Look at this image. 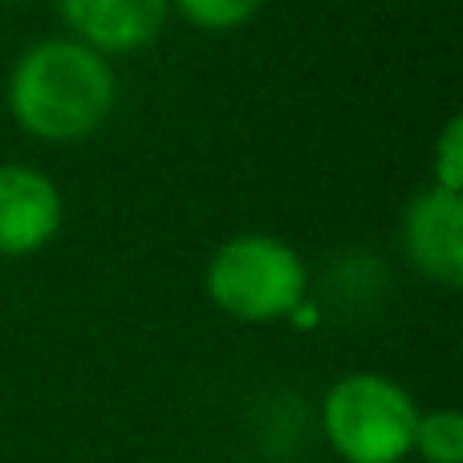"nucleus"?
Here are the masks:
<instances>
[{"label":"nucleus","instance_id":"f257e3e1","mask_svg":"<svg viewBox=\"0 0 463 463\" xmlns=\"http://www.w3.org/2000/svg\"><path fill=\"white\" fill-rule=\"evenodd\" d=\"M5 102L13 122L41 143H81L110 122L118 78L110 57L73 37H45L13 61Z\"/></svg>","mask_w":463,"mask_h":463},{"label":"nucleus","instance_id":"f03ea898","mask_svg":"<svg viewBox=\"0 0 463 463\" xmlns=\"http://www.w3.org/2000/svg\"><path fill=\"white\" fill-rule=\"evenodd\" d=\"M212 305L244 326L293 317L309 293V269L301 252L269 232L232 236L212 252L203 272Z\"/></svg>","mask_w":463,"mask_h":463},{"label":"nucleus","instance_id":"7ed1b4c3","mask_svg":"<svg viewBox=\"0 0 463 463\" xmlns=\"http://www.w3.org/2000/svg\"><path fill=\"white\" fill-rule=\"evenodd\" d=\"M419 407L394 378L354 370L321 399V435L345 463H402L411 456Z\"/></svg>","mask_w":463,"mask_h":463},{"label":"nucleus","instance_id":"20e7f679","mask_svg":"<svg viewBox=\"0 0 463 463\" xmlns=\"http://www.w3.org/2000/svg\"><path fill=\"white\" fill-rule=\"evenodd\" d=\"M402 248L419 277L439 288L463 285V195L427 184L402 212Z\"/></svg>","mask_w":463,"mask_h":463},{"label":"nucleus","instance_id":"39448f33","mask_svg":"<svg viewBox=\"0 0 463 463\" xmlns=\"http://www.w3.org/2000/svg\"><path fill=\"white\" fill-rule=\"evenodd\" d=\"M57 184L29 163H0V256H33L61 232Z\"/></svg>","mask_w":463,"mask_h":463},{"label":"nucleus","instance_id":"423d86ee","mask_svg":"<svg viewBox=\"0 0 463 463\" xmlns=\"http://www.w3.org/2000/svg\"><path fill=\"white\" fill-rule=\"evenodd\" d=\"M65 37L98 49L102 57H122L146 49L171 16V0H57Z\"/></svg>","mask_w":463,"mask_h":463},{"label":"nucleus","instance_id":"0eeeda50","mask_svg":"<svg viewBox=\"0 0 463 463\" xmlns=\"http://www.w3.org/2000/svg\"><path fill=\"white\" fill-rule=\"evenodd\" d=\"M411 456L423 463H463V415L451 407L427 411L415 423Z\"/></svg>","mask_w":463,"mask_h":463},{"label":"nucleus","instance_id":"6e6552de","mask_svg":"<svg viewBox=\"0 0 463 463\" xmlns=\"http://www.w3.org/2000/svg\"><path fill=\"white\" fill-rule=\"evenodd\" d=\"M264 5H269V0H171V8H175L192 29H203V33L244 29Z\"/></svg>","mask_w":463,"mask_h":463},{"label":"nucleus","instance_id":"1a4fd4ad","mask_svg":"<svg viewBox=\"0 0 463 463\" xmlns=\"http://www.w3.org/2000/svg\"><path fill=\"white\" fill-rule=\"evenodd\" d=\"M431 184L463 195V118L451 114L431 146Z\"/></svg>","mask_w":463,"mask_h":463},{"label":"nucleus","instance_id":"9d476101","mask_svg":"<svg viewBox=\"0 0 463 463\" xmlns=\"http://www.w3.org/2000/svg\"><path fill=\"white\" fill-rule=\"evenodd\" d=\"M0 5H21V0H0Z\"/></svg>","mask_w":463,"mask_h":463}]
</instances>
